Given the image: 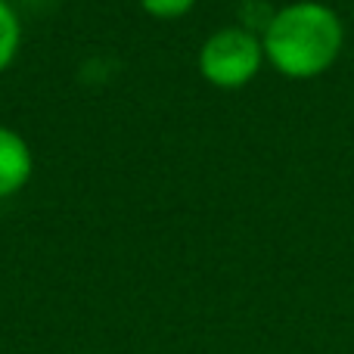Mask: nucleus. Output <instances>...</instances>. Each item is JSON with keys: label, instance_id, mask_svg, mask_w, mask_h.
<instances>
[{"label": "nucleus", "instance_id": "1", "mask_svg": "<svg viewBox=\"0 0 354 354\" xmlns=\"http://www.w3.org/2000/svg\"><path fill=\"white\" fill-rule=\"evenodd\" d=\"M264 53L289 78H314L336 62L342 50V22L324 3H292L270 19Z\"/></svg>", "mask_w": 354, "mask_h": 354}, {"label": "nucleus", "instance_id": "4", "mask_svg": "<svg viewBox=\"0 0 354 354\" xmlns=\"http://www.w3.org/2000/svg\"><path fill=\"white\" fill-rule=\"evenodd\" d=\"M19 35H22V31H19L16 12H12V6L6 3V0H0V72H3L12 62V56H16Z\"/></svg>", "mask_w": 354, "mask_h": 354}, {"label": "nucleus", "instance_id": "5", "mask_svg": "<svg viewBox=\"0 0 354 354\" xmlns=\"http://www.w3.org/2000/svg\"><path fill=\"white\" fill-rule=\"evenodd\" d=\"M140 3H143V10L153 12V16L174 19V16H183V12H187L196 0H140Z\"/></svg>", "mask_w": 354, "mask_h": 354}, {"label": "nucleus", "instance_id": "3", "mask_svg": "<svg viewBox=\"0 0 354 354\" xmlns=\"http://www.w3.org/2000/svg\"><path fill=\"white\" fill-rule=\"evenodd\" d=\"M31 177L28 143L10 128H0V199L12 196Z\"/></svg>", "mask_w": 354, "mask_h": 354}, {"label": "nucleus", "instance_id": "2", "mask_svg": "<svg viewBox=\"0 0 354 354\" xmlns=\"http://www.w3.org/2000/svg\"><path fill=\"white\" fill-rule=\"evenodd\" d=\"M199 68L218 87H243L261 68V44L243 28H224L202 44Z\"/></svg>", "mask_w": 354, "mask_h": 354}]
</instances>
